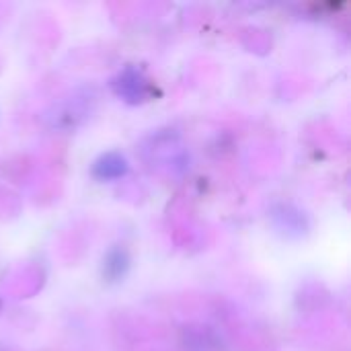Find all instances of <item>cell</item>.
Here are the masks:
<instances>
[{
	"instance_id": "obj_1",
	"label": "cell",
	"mask_w": 351,
	"mask_h": 351,
	"mask_svg": "<svg viewBox=\"0 0 351 351\" xmlns=\"http://www.w3.org/2000/svg\"><path fill=\"white\" fill-rule=\"evenodd\" d=\"M99 95L93 86H82L70 90L66 97H60L49 109L43 113V121L49 130L58 132H74L80 128L95 111Z\"/></svg>"
},
{
	"instance_id": "obj_2",
	"label": "cell",
	"mask_w": 351,
	"mask_h": 351,
	"mask_svg": "<svg viewBox=\"0 0 351 351\" xmlns=\"http://www.w3.org/2000/svg\"><path fill=\"white\" fill-rule=\"evenodd\" d=\"M111 93L128 103V105H142L146 101H150L154 97V84L152 80L146 76V72L134 64H128L125 68H121L109 82Z\"/></svg>"
},
{
	"instance_id": "obj_3",
	"label": "cell",
	"mask_w": 351,
	"mask_h": 351,
	"mask_svg": "<svg viewBox=\"0 0 351 351\" xmlns=\"http://www.w3.org/2000/svg\"><path fill=\"white\" fill-rule=\"evenodd\" d=\"M269 218H271V224H274L276 232L282 234L284 239H302L311 230L308 216L300 208H296L292 204L274 206Z\"/></svg>"
},
{
	"instance_id": "obj_4",
	"label": "cell",
	"mask_w": 351,
	"mask_h": 351,
	"mask_svg": "<svg viewBox=\"0 0 351 351\" xmlns=\"http://www.w3.org/2000/svg\"><path fill=\"white\" fill-rule=\"evenodd\" d=\"M132 267V255L125 245H113L103 255L101 263V278L105 284H119L125 280Z\"/></svg>"
},
{
	"instance_id": "obj_5",
	"label": "cell",
	"mask_w": 351,
	"mask_h": 351,
	"mask_svg": "<svg viewBox=\"0 0 351 351\" xmlns=\"http://www.w3.org/2000/svg\"><path fill=\"white\" fill-rule=\"evenodd\" d=\"M130 171V162L128 158L117 152V150H109V152H103L93 165H90V175L93 179L97 181H115V179H121L125 177Z\"/></svg>"
},
{
	"instance_id": "obj_6",
	"label": "cell",
	"mask_w": 351,
	"mask_h": 351,
	"mask_svg": "<svg viewBox=\"0 0 351 351\" xmlns=\"http://www.w3.org/2000/svg\"><path fill=\"white\" fill-rule=\"evenodd\" d=\"M214 337L212 331L204 329H185V348H189V351H210L214 348Z\"/></svg>"
},
{
	"instance_id": "obj_7",
	"label": "cell",
	"mask_w": 351,
	"mask_h": 351,
	"mask_svg": "<svg viewBox=\"0 0 351 351\" xmlns=\"http://www.w3.org/2000/svg\"><path fill=\"white\" fill-rule=\"evenodd\" d=\"M0 311H2V300H0Z\"/></svg>"
}]
</instances>
